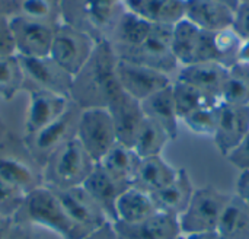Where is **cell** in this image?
Here are the masks:
<instances>
[{"instance_id": "52a82bcc", "label": "cell", "mask_w": 249, "mask_h": 239, "mask_svg": "<svg viewBox=\"0 0 249 239\" xmlns=\"http://www.w3.org/2000/svg\"><path fill=\"white\" fill-rule=\"evenodd\" d=\"M76 139L98 164L118 142L111 112L105 107L82 108Z\"/></svg>"}, {"instance_id": "7402d4cb", "label": "cell", "mask_w": 249, "mask_h": 239, "mask_svg": "<svg viewBox=\"0 0 249 239\" xmlns=\"http://www.w3.org/2000/svg\"><path fill=\"white\" fill-rule=\"evenodd\" d=\"M196 188L185 169H178L175 180L162 190L150 194L159 213L179 218L188 207Z\"/></svg>"}, {"instance_id": "7a4b0ae2", "label": "cell", "mask_w": 249, "mask_h": 239, "mask_svg": "<svg viewBox=\"0 0 249 239\" xmlns=\"http://www.w3.org/2000/svg\"><path fill=\"white\" fill-rule=\"evenodd\" d=\"M13 221L45 229L60 239H85L64 212L54 190L45 185L26 194L25 202Z\"/></svg>"}, {"instance_id": "e0dca14e", "label": "cell", "mask_w": 249, "mask_h": 239, "mask_svg": "<svg viewBox=\"0 0 249 239\" xmlns=\"http://www.w3.org/2000/svg\"><path fill=\"white\" fill-rule=\"evenodd\" d=\"M111 112L117 140L128 147H133L146 115L142 108V102L121 91L107 107Z\"/></svg>"}, {"instance_id": "f907efd6", "label": "cell", "mask_w": 249, "mask_h": 239, "mask_svg": "<svg viewBox=\"0 0 249 239\" xmlns=\"http://www.w3.org/2000/svg\"><path fill=\"white\" fill-rule=\"evenodd\" d=\"M239 3H249V0H239Z\"/></svg>"}, {"instance_id": "681fc988", "label": "cell", "mask_w": 249, "mask_h": 239, "mask_svg": "<svg viewBox=\"0 0 249 239\" xmlns=\"http://www.w3.org/2000/svg\"><path fill=\"white\" fill-rule=\"evenodd\" d=\"M3 131H4V127H3V123L0 121V137L3 136Z\"/></svg>"}, {"instance_id": "6da1fadb", "label": "cell", "mask_w": 249, "mask_h": 239, "mask_svg": "<svg viewBox=\"0 0 249 239\" xmlns=\"http://www.w3.org/2000/svg\"><path fill=\"white\" fill-rule=\"evenodd\" d=\"M117 55L111 44L98 41L85 67L73 77L71 101L80 108L108 107L123 91L117 79Z\"/></svg>"}, {"instance_id": "f5cc1de1", "label": "cell", "mask_w": 249, "mask_h": 239, "mask_svg": "<svg viewBox=\"0 0 249 239\" xmlns=\"http://www.w3.org/2000/svg\"><path fill=\"white\" fill-rule=\"evenodd\" d=\"M1 221H3V219H1V218H0V222H1Z\"/></svg>"}, {"instance_id": "60d3db41", "label": "cell", "mask_w": 249, "mask_h": 239, "mask_svg": "<svg viewBox=\"0 0 249 239\" xmlns=\"http://www.w3.org/2000/svg\"><path fill=\"white\" fill-rule=\"evenodd\" d=\"M16 54L13 35L10 31L9 16L0 15V55H10Z\"/></svg>"}, {"instance_id": "74e56055", "label": "cell", "mask_w": 249, "mask_h": 239, "mask_svg": "<svg viewBox=\"0 0 249 239\" xmlns=\"http://www.w3.org/2000/svg\"><path fill=\"white\" fill-rule=\"evenodd\" d=\"M26 194L0 178V218L13 221L19 213Z\"/></svg>"}, {"instance_id": "ba28073f", "label": "cell", "mask_w": 249, "mask_h": 239, "mask_svg": "<svg viewBox=\"0 0 249 239\" xmlns=\"http://www.w3.org/2000/svg\"><path fill=\"white\" fill-rule=\"evenodd\" d=\"M80 107L74 102L69 107V110L57 118L54 123L48 124L38 133L25 137V147L29 156L34 159L36 165H41V172L42 166L47 162V159L64 143L76 137V130H77V121L80 115Z\"/></svg>"}, {"instance_id": "c3c4849f", "label": "cell", "mask_w": 249, "mask_h": 239, "mask_svg": "<svg viewBox=\"0 0 249 239\" xmlns=\"http://www.w3.org/2000/svg\"><path fill=\"white\" fill-rule=\"evenodd\" d=\"M214 1H219V3H223V4H226V6H229V7H232L233 10L238 7V4H239V0H214Z\"/></svg>"}, {"instance_id": "603a6c76", "label": "cell", "mask_w": 249, "mask_h": 239, "mask_svg": "<svg viewBox=\"0 0 249 239\" xmlns=\"http://www.w3.org/2000/svg\"><path fill=\"white\" fill-rule=\"evenodd\" d=\"M142 108L146 118L152 120L158 126H160L171 140H175L179 133V118L175 108L172 83L156 93L150 95L144 101H142Z\"/></svg>"}, {"instance_id": "ffe728a7", "label": "cell", "mask_w": 249, "mask_h": 239, "mask_svg": "<svg viewBox=\"0 0 249 239\" xmlns=\"http://www.w3.org/2000/svg\"><path fill=\"white\" fill-rule=\"evenodd\" d=\"M235 10L214 0H185V18L197 28L219 32L232 28Z\"/></svg>"}, {"instance_id": "d6986e66", "label": "cell", "mask_w": 249, "mask_h": 239, "mask_svg": "<svg viewBox=\"0 0 249 239\" xmlns=\"http://www.w3.org/2000/svg\"><path fill=\"white\" fill-rule=\"evenodd\" d=\"M112 226L117 239H178L182 237L178 218L159 212L140 223L115 222Z\"/></svg>"}, {"instance_id": "d6a6232c", "label": "cell", "mask_w": 249, "mask_h": 239, "mask_svg": "<svg viewBox=\"0 0 249 239\" xmlns=\"http://www.w3.org/2000/svg\"><path fill=\"white\" fill-rule=\"evenodd\" d=\"M26 79L16 54L0 55V102L12 101L23 88Z\"/></svg>"}, {"instance_id": "1f68e13d", "label": "cell", "mask_w": 249, "mask_h": 239, "mask_svg": "<svg viewBox=\"0 0 249 239\" xmlns=\"http://www.w3.org/2000/svg\"><path fill=\"white\" fill-rule=\"evenodd\" d=\"M220 102L249 107V64L235 63L228 67Z\"/></svg>"}, {"instance_id": "ac0fdd59", "label": "cell", "mask_w": 249, "mask_h": 239, "mask_svg": "<svg viewBox=\"0 0 249 239\" xmlns=\"http://www.w3.org/2000/svg\"><path fill=\"white\" fill-rule=\"evenodd\" d=\"M152 29L153 23L134 15L125 7L105 41L111 44L117 57H123L137 48L150 35Z\"/></svg>"}, {"instance_id": "9c48e42d", "label": "cell", "mask_w": 249, "mask_h": 239, "mask_svg": "<svg viewBox=\"0 0 249 239\" xmlns=\"http://www.w3.org/2000/svg\"><path fill=\"white\" fill-rule=\"evenodd\" d=\"M172 53L181 66L217 61L214 32H207L182 19L172 26Z\"/></svg>"}, {"instance_id": "f35d334b", "label": "cell", "mask_w": 249, "mask_h": 239, "mask_svg": "<svg viewBox=\"0 0 249 239\" xmlns=\"http://www.w3.org/2000/svg\"><path fill=\"white\" fill-rule=\"evenodd\" d=\"M232 29L242 39H249V3H239L233 13Z\"/></svg>"}, {"instance_id": "44dd1931", "label": "cell", "mask_w": 249, "mask_h": 239, "mask_svg": "<svg viewBox=\"0 0 249 239\" xmlns=\"http://www.w3.org/2000/svg\"><path fill=\"white\" fill-rule=\"evenodd\" d=\"M228 67L217 61L196 63L190 66H181L174 80L185 82L201 92L220 101V93L226 80Z\"/></svg>"}, {"instance_id": "8fae6325", "label": "cell", "mask_w": 249, "mask_h": 239, "mask_svg": "<svg viewBox=\"0 0 249 239\" xmlns=\"http://www.w3.org/2000/svg\"><path fill=\"white\" fill-rule=\"evenodd\" d=\"M9 22L16 55L29 58L50 55L57 23L35 20L19 15H9Z\"/></svg>"}, {"instance_id": "b9f144b4", "label": "cell", "mask_w": 249, "mask_h": 239, "mask_svg": "<svg viewBox=\"0 0 249 239\" xmlns=\"http://www.w3.org/2000/svg\"><path fill=\"white\" fill-rule=\"evenodd\" d=\"M9 239H41L35 232V228L22 222L12 221Z\"/></svg>"}, {"instance_id": "5bb4252c", "label": "cell", "mask_w": 249, "mask_h": 239, "mask_svg": "<svg viewBox=\"0 0 249 239\" xmlns=\"http://www.w3.org/2000/svg\"><path fill=\"white\" fill-rule=\"evenodd\" d=\"M69 96L42 91L38 88L28 89V107L23 120V134L29 137L48 124L60 118L71 105Z\"/></svg>"}, {"instance_id": "30bf717a", "label": "cell", "mask_w": 249, "mask_h": 239, "mask_svg": "<svg viewBox=\"0 0 249 239\" xmlns=\"http://www.w3.org/2000/svg\"><path fill=\"white\" fill-rule=\"evenodd\" d=\"M118 58L149 66L175 79L179 64L172 53V26L153 25L150 35L137 48Z\"/></svg>"}, {"instance_id": "5b68a950", "label": "cell", "mask_w": 249, "mask_h": 239, "mask_svg": "<svg viewBox=\"0 0 249 239\" xmlns=\"http://www.w3.org/2000/svg\"><path fill=\"white\" fill-rule=\"evenodd\" d=\"M229 200V194L212 185L196 188L188 207L178 218L181 234L185 237L217 231L220 218Z\"/></svg>"}, {"instance_id": "816d5d0a", "label": "cell", "mask_w": 249, "mask_h": 239, "mask_svg": "<svg viewBox=\"0 0 249 239\" xmlns=\"http://www.w3.org/2000/svg\"><path fill=\"white\" fill-rule=\"evenodd\" d=\"M178 239H185V238H184V235H182V237H179V238H178Z\"/></svg>"}, {"instance_id": "7c38bea8", "label": "cell", "mask_w": 249, "mask_h": 239, "mask_svg": "<svg viewBox=\"0 0 249 239\" xmlns=\"http://www.w3.org/2000/svg\"><path fill=\"white\" fill-rule=\"evenodd\" d=\"M54 193L57 194L64 212L85 239L107 223H111L102 209L82 185L67 190H54Z\"/></svg>"}, {"instance_id": "484cf974", "label": "cell", "mask_w": 249, "mask_h": 239, "mask_svg": "<svg viewBox=\"0 0 249 239\" xmlns=\"http://www.w3.org/2000/svg\"><path fill=\"white\" fill-rule=\"evenodd\" d=\"M34 164L35 162H28L18 155L0 153V178L20 190L23 194H29L35 188L44 185L42 172H38L34 168Z\"/></svg>"}, {"instance_id": "9a60e30c", "label": "cell", "mask_w": 249, "mask_h": 239, "mask_svg": "<svg viewBox=\"0 0 249 239\" xmlns=\"http://www.w3.org/2000/svg\"><path fill=\"white\" fill-rule=\"evenodd\" d=\"M19 57V55H18ZM25 79L32 88L60 93L71 99L73 76L60 67L50 55L47 57H19Z\"/></svg>"}, {"instance_id": "ee69618b", "label": "cell", "mask_w": 249, "mask_h": 239, "mask_svg": "<svg viewBox=\"0 0 249 239\" xmlns=\"http://www.w3.org/2000/svg\"><path fill=\"white\" fill-rule=\"evenodd\" d=\"M86 239H117V235H115L112 223H107L105 226H102L99 231L93 232L90 237H88Z\"/></svg>"}, {"instance_id": "d590c367", "label": "cell", "mask_w": 249, "mask_h": 239, "mask_svg": "<svg viewBox=\"0 0 249 239\" xmlns=\"http://www.w3.org/2000/svg\"><path fill=\"white\" fill-rule=\"evenodd\" d=\"M242 39L236 35L232 28L214 32V45H216V57L217 63L225 67H231L238 63V53L241 48Z\"/></svg>"}, {"instance_id": "8992f818", "label": "cell", "mask_w": 249, "mask_h": 239, "mask_svg": "<svg viewBox=\"0 0 249 239\" xmlns=\"http://www.w3.org/2000/svg\"><path fill=\"white\" fill-rule=\"evenodd\" d=\"M98 41L80 28L58 22L50 50V57L73 77L85 67L92 57Z\"/></svg>"}, {"instance_id": "7bdbcfd3", "label": "cell", "mask_w": 249, "mask_h": 239, "mask_svg": "<svg viewBox=\"0 0 249 239\" xmlns=\"http://www.w3.org/2000/svg\"><path fill=\"white\" fill-rule=\"evenodd\" d=\"M235 196L241 199L249 207V171H241L236 180V193Z\"/></svg>"}, {"instance_id": "cb8c5ba5", "label": "cell", "mask_w": 249, "mask_h": 239, "mask_svg": "<svg viewBox=\"0 0 249 239\" xmlns=\"http://www.w3.org/2000/svg\"><path fill=\"white\" fill-rule=\"evenodd\" d=\"M125 7L153 25L174 26L185 18V0H125Z\"/></svg>"}, {"instance_id": "f6af8a7d", "label": "cell", "mask_w": 249, "mask_h": 239, "mask_svg": "<svg viewBox=\"0 0 249 239\" xmlns=\"http://www.w3.org/2000/svg\"><path fill=\"white\" fill-rule=\"evenodd\" d=\"M238 63L249 64V39L242 41L239 53H238Z\"/></svg>"}, {"instance_id": "83f0119b", "label": "cell", "mask_w": 249, "mask_h": 239, "mask_svg": "<svg viewBox=\"0 0 249 239\" xmlns=\"http://www.w3.org/2000/svg\"><path fill=\"white\" fill-rule=\"evenodd\" d=\"M177 175H178V169L174 168L168 161H165L162 155L143 158L140 159L133 187L147 194H153L162 190L163 187L169 185Z\"/></svg>"}, {"instance_id": "277c9868", "label": "cell", "mask_w": 249, "mask_h": 239, "mask_svg": "<svg viewBox=\"0 0 249 239\" xmlns=\"http://www.w3.org/2000/svg\"><path fill=\"white\" fill-rule=\"evenodd\" d=\"M125 10V0H63V20L92 35L107 39L114 23Z\"/></svg>"}, {"instance_id": "ab89813d", "label": "cell", "mask_w": 249, "mask_h": 239, "mask_svg": "<svg viewBox=\"0 0 249 239\" xmlns=\"http://www.w3.org/2000/svg\"><path fill=\"white\" fill-rule=\"evenodd\" d=\"M225 158L239 171H249V134Z\"/></svg>"}, {"instance_id": "e575fe53", "label": "cell", "mask_w": 249, "mask_h": 239, "mask_svg": "<svg viewBox=\"0 0 249 239\" xmlns=\"http://www.w3.org/2000/svg\"><path fill=\"white\" fill-rule=\"evenodd\" d=\"M15 12L23 18L58 23L63 20V0H12Z\"/></svg>"}, {"instance_id": "7dc6e473", "label": "cell", "mask_w": 249, "mask_h": 239, "mask_svg": "<svg viewBox=\"0 0 249 239\" xmlns=\"http://www.w3.org/2000/svg\"><path fill=\"white\" fill-rule=\"evenodd\" d=\"M10 225H12V221L9 219H3L0 222V239H9Z\"/></svg>"}, {"instance_id": "4dcf8cb0", "label": "cell", "mask_w": 249, "mask_h": 239, "mask_svg": "<svg viewBox=\"0 0 249 239\" xmlns=\"http://www.w3.org/2000/svg\"><path fill=\"white\" fill-rule=\"evenodd\" d=\"M172 93H174V101H175V108L179 121L185 118L187 115L204 108V107H213L217 105L220 101L201 92L200 89L181 82V80H174L172 82Z\"/></svg>"}, {"instance_id": "3957f363", "label": "cell", "mask_w": 249, "mask_h": 239, "mask_svg": "<svg viewBox=\"0 0 249 239\" xmlns=\"http://www.w3.org/2000/svg\"><path fill=\"white\" fill-rule=\"evenodd\" d=\"M96 162L73 137L58 147L42 166V183L53 190L80 187L93 171Z\"/></svg>"}, {"instance_id": "8d00e7d4", "label": "cell", "mask_w": 249, "mask_h": 239, "mask_svg": "<svg viewBox=\"0 0 249 239\" xmlns=\"http://www.w3.org/2000/svg\"><path fill=\"white\" fill-rule=\"evenodd\" d=\"M219 104L213 105V107H204V108L187 115L185 118H182L181 123H184L191 133H194L197 136L213 139L214 131H216V126H217V107H219Z\"/></svg>"}, {"instance_id": "2e32d148", "label": "cell", "mask_w": 249, "mask_h": 239, "mask_svg": "<svg viewBox=\"0 0 249 239\" xmlns=\"http://www.w3.org/2000/svg\"><path fill=\"white\" fill-rule=\"evenodd\" d=\"M249 134V107L220 102L217 107V126L213 136L219 152L226 156Z\"/></svg>"}, {"instance_id": "4fadbf2b", "label": "cell", "mask_w": 249, "mask_h": 239, "mask_svg": "<svg viewBox=\"0 0 249 239\" xmlns=\"http://www.w3.org/2000/svg\"><path fill=\"white\" fill-rule=\"evenodd\" d=\"M115 72L121 89L140 102L174 82V79L163 72L118 57Z\"/></svg>"}, {"instance_id": "4316f807", "label": "cell", "mask_w": 249, "mask_h": 239, "mask_svg": "<svg viewBox=\"0 0 249 239\" xmlns=\"http://www.w3.org/2000/svg\"><path fill=\"white\" fill-rule=\"evenodd\" d=\"M156 213L158 210L152 200V196L133 185L125 188L118 196L115 203V222L120 223H140Z\"/></svg>"}, {"instance_id": "f1b7e54d", "label": "cell", "mask_w": 249, "mask_h": 239, "mask_svg": "<svg viewBox=\"0 0 249 239\" xmlns=\"http://www.w3.org/2000/svg\"><path fill=\"white\" fill-rule=\"evenodd\" d=\"M139 155L128 146L117 142L112 149L98 162L121 187L128 188L133 185L137 168L140 164Z\"/></svg>"}, {"instance_id": "836d02e7", "label": "cell", "mask_w": 249, "mask_h": 239, "mask_svg": "<svg viewBox=\"0 0 249 239\" xmlns=\"http://www.w3.org/2000/svg\"><path fill=\"white\" fill-rule=\"evenodd\" d=\"M171 142L166 131L153 123L152 120L146 118L142 130L133 145V150L139 155V158H152V156H160L165 146Z\"/></svg>"}, {"instance_id": "bcb514c9", "label": "cell", "mask_w": 249, "mask_h": 239, "mask_svg": "<svg viewBox=\"0 0 249 239\" xmlns=\"http://www.w3.org/2000/svg\"><path fill=\"white\" fill-rule=\"evenodd\" d=\"M185 239H222L217 231L214 232H203V234H193V235H185Z\"/></svg>"}, {"instance_id": "d4e9b609", "label": "cell", "mask_w": 249, "mask_h": 239, "mask_svg": "<svg viewBox=\"0 0 249 239\" xmlns=\"http://www.w3.org/2000/svg\"><path fill=\"white\" fill-rule=\"evenodd\" d=\"M95 203L102 209L111 223L115 222V203L118 196L125 190L121 187L99 164L95 165L90 175L82 185Z\"/></svg>"}, {"instance_id": "f546056e", "label": "cell", "mask_w": 249, "mask_h": 239, "mask_svg": "<svg viewBox=\"0 0 249 239\" xmlns=\"http://www.w3.org/2000/svg\"><path fill=\"white\" fill-rule=\"evenodd\" d=\"M217 234L222 239H249V207L236 196H231L220 218Z\"/></svg>"}]
</instances>
